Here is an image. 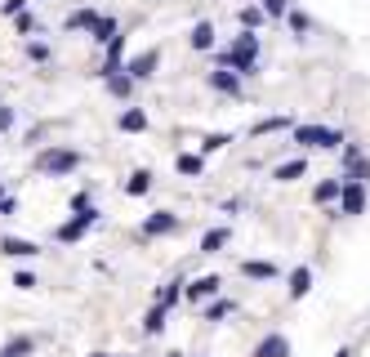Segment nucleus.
Wrapping results in <instances>:
<instances>
[{
    "label": "nucleus",
    "mask_w": 370,
    "mask_h": 357,
    "mask_svg": "<svg viewBox=\"0 0 370 357\" xmlns=\"http://www.w3.org/2000/svg\"><path fill=\"white\" fill-rule=\"evenodd\" d=\"M294 143L299 147H339L343 143V134L339 130H330V126H294Z\"/></svg>",
    "instance_id": "2"
},
{
    "label": "nucleus",
    "mask_w": 370,
    "mask_h": 357,
    "mask_svg": "<svg viewBox=\"0 0 370 357\" xmlns=\"http://www.w3.org/2000/svg\"><path fill=\"white\" fill-rule=\"evenodd\" d=\"M219 286H224L219 277H196L188 286V299H210V295H219Z\"/></svg>",
    "instance_id": "11"
},
{
    "label": "nucleus",
    "mask_w": 370,
    "mask_h": 357,
    "mask_svg": "<svg viewBox=\"0 0 370 357\" xmlns=\"http://www.w3.org/2000/svg\"><path fill=\"white\" fill-rule=\"evenodd\" d=\"M290 27L303 36V32H308V18H303V14H290Z\"/></svg>",
    "instance_id": "36"
},
{
    "label": "nucleus",
    "mask_w": 370,
    "mask_h": 357,
    "mask_svg": "<svg viewBox=\"0 0 370 357\" xmlns=\"http://www.w3.org/2000/svg\"><path fill=\"white\" fill-rule=\"evenodd\" d=\"M335 357H352V349H339V353H335Z\"/></svg>",
    "instance_id": "38"
},
{
    "label": "nucleus",
    "mask_w": 370,
    "mask_h": 357,
    "mask_svg": "<svg viewBox=\"0 0 370 357\" xmlns=\"http://www.w3.org/2000/svg\"><path fill=\"white\" fill-rule=\"evenodd\" d=\"M22 353H32V339H14V344L0 349V357H22Z\"/></svg>",
    "instance_id": "25"
},
{
    "label": "nucleus",
    "mask_w": 370,
    "mask_h": 357,
    "mask_svg": "<svg viewBox=\"0 0 370 357\" xmlns=\"http://www.w3.org/2000/svg\"><path fill=\"white\" fill-rule=\"evenodd\" d=\"M313 290V268H294L290 273V299H303Z\"/></svg>",
    "instance_id": "9"
},
{
    "label": "nucleus",
    "mask_w": 370,
    "mask_h": 357,
    "mask_svg": "<svg viewBox=\"0 0 370 357\" xmlns=\"http://www.w3.org/2000/svg\"><path fill=\"white\" fill-rule=\"evenodd\" d=\"M254 357H290V339H286V335H268V339H259Z\"/></svg>",
    "instance_id": "7"
},
{
    "label": "nucleus",
    "mask_w": 370,
    "mask_h": 357,
    "mask_svg": "<svg viewBox=\"0 0 370 357\" xmlns=\"http://www.w3.org/2000/svg\"><path fill=\"white\" fill-rule=\"evenodd\" d=\"M224 245H228V228H214V232H205V237H201V250H205V255L224 250Z\"/></svg>",
    "instance_id": "16"
},
{
    "label": "nucleus",
    "mask_w": 370,
    "mask_h": 357,
    "mask_svg": "<svg viewBox=\"0 0 370 357\" xmlns=\"http://www.w3.org/2000/svg\"><path fill=\"white\" fill-rule=\"evenodd\" d=\"M179 170H183V175H201V156H179Z\"/></svg>",
    "instance_id": "28"
},
{
    "label": "nucleus",
    "mask_w": 370,
    "mask_h": 357,
    "mask_svg": "<svg viewBox=\"0 0 370 357\" xmlns=\"http://www.w3.org/2000/svg\"><path fill=\"white\" fill-rule=\"evenodd\" d=\"M290 126V116H268V121H259L254 134H277V130H286Z\"/></svg>",
    "instance_id": "22"
},
{
    "label": "nucleus",
    "mask_w": 370,
    "mask_h": 357,
    "mask_svg": "<svg viewBox=\"0 0 370 357\" xmlns=\"http://www.w3.org/2000/svg\"><path fill=\"white\" fill-rule=\"evenodd\" d=\"M14 286H18V290H32V286H36V277H32V273H18V277H14Z\"/></svg>",
    "instance_id": "35"
},
{
    "label": "nucleus",
    "mask_w": 370,
    "mask_h": 357,
    "mask_svg": "<svg viewBox=\"0 0 370 357\" xmlns=\"http://www.w3.org/2000/svg\"><path fill=\"white\" fill-rule=\"evenodd\" d=\"M98 224V210H94V206H85V210L76 215V219H71V224H63V228H58V241H81L85 237V232H90Z\"/></svg>",
    "instance_id": "4"
},
{
    "label": "nucleus",
    "mask_w": 370,
    "mask_h": 357,
    "mask_svg": "<svg viewBox=\"0 0 370 357\" xmlns=\"http://www.w3.org/2000/svg\"><path fill=\"white\" fill-rule=\"evenodd\" d=\"M174 228H179V215H170V210H156L152 219H143V237H165Z\"/></svg>",
    "instance_id": "6"
},
{
    "label": "nucleus",
    "mask_w": 370,
    "mask_h": 357,
    "mask_svg": "<svg viewBox=\"0 0 370 357\" xmlns=\"http://www.w3.org/2000/svg\"><path fill=\"white\" fill-rule=\"evenodd\" d=\"M237 54H245V58H259V36H254V32H245L241 41H237Z\"/></svg>",
    "instance_id": "23"
},
{
    "label": "nucleus",
    "mask_w": 370,
    "mask_h": 357,
    "mask_svg": "<svg viewBox=\"0 0 370 357\" xmlns=\"http://www.w3.org/2000/svg\"><path fill=\"white\" fill-rule=\"evenodd\" d=\"M339 188H343V183H339V179H326V183H317V192H313V201H317V206H326V201H339Z\"/></svg>",
    "instance_id": "14"
},
{
    "label": "nucleus",
    "mask_w": 370,
    "mask_h": 357,
    "mask_svg": "<svg viewBox=\"0 0 370 357\" xmlns=\"http://www.w3.org/2000/svg\"><path fill=\"white\" fill-rule=\"evenodd\" d=\"M22 5H27V0H5V5H0V14H22Z\"/></svg>",
    "instance_id": "34"
},
{
    "label": "nucleus",
    "mask_w": 370,
    "mask_h": 357,
    "mask_svg": "<svg viewBox=\"0 0 370 357\" xmlns=\"http://www.w3.org/2000/svg\"><path fill=\"white\" fill-rule=\"evenodd\" d=\"M290 9V0H263V14H273V18H281Z\"/></svg>",
    "instance_id": "30"
},
{
    "label": "nucleus",
    "mask_w": 370,
    "mask_h": 357,
    "mask_svg": "<svg viewBox=\"0 0 370 357\" xmlns=\"http://www.w3.org/2000/svg\"><path fill=\"white\" fill-rule=\"evenodd\" d=\"M143 326H147V335H161V330H165V309H161V304L143 317Z\"/></svg>",
    "instance_id": "19"
},
{
    "label": "nucleus",
    "mask_w": 370,
    "mask_h": 357,
    "mask_svg": "<svg viewBox=\"0 0 370 357\" xmlns=\"http://www.w3.org/2000/svg\"><path fill=\"white\" fill-rule=\"evenodd\" d=\"M303 170H308V161H286V166H277V179H281V183H290V179H299Z\"/></svg>",
    "instance_id": "20"
},
{
    "label": "nucleus",
    "mask_w": 370,
    "mask_h": 357,
    "mask_svg": "<svg viewBox=\"0 0 370 357\" xmlns=\"http://www.w3.org/2000/svg\"><path fill=\"white\" fill-rule=\"evenodd\" d=\"M121 130H125V134L147 130V112H143V107H130V112H121Z\"/></svg>",
    "instance_id": "13"
},
{
    "label": "nucleus",
    "mask_w": 370,
    "mask_h": 357,
    "mask_svg": "<svg viewBox=\"0 0 370 357\" xmlns=\"http://www.w3.org/2000/svg\"><path fill=\"white\" fill-rule=\"evenodd\" d=\"M147 188H152V175H147V170H139V175H130V183H125V192H130V196H143Z\"/></svg>",
    "instance_id": "18"
},
{
    "label": "nucleus",
    "mask_w": 370,
    "mask_h": 357,
    "mask_svg": "<svg viewBox=\"0 0 370 357\" xmlns=\"http://www.w3.org/2000/svg\"><path fill=\"white\" fill-rule=\"evenodd\" d=\"M179 286H183V281H170V286L161 290V299H156V304H161V309H170V304H179Z\"/></svg>",
    "instance_id": "27"
},
{
    "label": "nucleus",
    "mask_w": 370,
    "mask_h": 357,
    "mask_svg": "<svg viewBox=\"0 0 370 357\" xmlns=\"http://www.w3.org/2000/svg\"><path fill=\"white\" fill-rule=\"evenodd\" d=\"M366 210V188L357 179H343L339 188V215H362Z\"/></svg>",
    "instance_id": "3"
},
{
    "label": "nucleus",
    "mask_w": 370,
    "mask_h": 357,
    "mask_svg": "<svg viewBox=\"0 0 370 357\" xmlns=\"http://www.w3.org/2000/svg\"><path fill=\"white\" fill-rule=\"evenodd\" d=\"M94 22H98V14H94V9H76V14H67V32H71V27L94 32Z\"/></svg>",
    "instance_id": "15"
},
{
    "label": "nucleus",
    "mask_w": 370,
    "mask_h": 357,
    "mask_svg": "<svg viewBox=\"0 0 370 357\" xmlns=\"http://www.w3.org/2000/svg\"><path fill=\"white\" fill-rule=\"evenodd\" d=\"M27 58H36V63H45V58H49V49H45V45H36V41H32V45H27Z\"/></svg>",
    "instance_id": "33"
},
{
    "label": "nucleus",
    "mask_w": 370,
    "mask_h": 357,
    "mask_svg": "<svg viewBox=\"0 0 370 357\" xmlns=\"http://www.w3.org/2000/svg\"><path fill=\"white\" fill-rule=\"evenodd\" d=\"M210 90H219V94H241V76H237V72H210Z\"/></svg>",
    "instance_id": "8"
},
{
    "label": "nucleus",
    "mask_w": 370,
    "mask_h": 357,
    "mask_svg": "<svg viewBox=\"0 0 370 357\" xmlns=\"http://www.w3.org/2000/svg\"><path fill=\"white\" fill-rule=\"evenodd\" d=\"M224 143H232V134H210V139L201 143V152H219Z\"/></svg>",
    "instance_id": "29"
},
{
    "label": "nucleus",
    "mask_w": 370,
    "mask_h": 357,
    "mask_svg": "<svg viewBox=\"0 0 370 357\" xmlns=\"http://www.w3.org/2000/svg\"><path fill=\"white\" fill-rule=\"evenodd\" d=\"M228 313H232V304L224 299V304H214V309H210V313H205V322H224V317H228Z\"/></svg>",
    "instance_id": "31"
},
{
    "label": "nucleus",
    "mask_w": 370,
    "mask_h": 357,
    "mask_svg": "<svg viewBox=\"0 0 370 357\" xmlns=\"http://www.w3.org/2000/svg\"><path fill=\"white\" fill-rule=\"evenodd\" d=\"M130 85H134V81H130V76H121V72H112V76H107V90H112L116 98H125V94H130Z\"/></svg>",
    "instance_id": "24"
},
{
    "label": "nucleus",
    "mask_w": 370,
    "mask_h": 357,
    "mask_svg": "<svg viewBox=\"0 0 370 357\" xmlns=\"http://www.w3.org/2000/svg\"><path fill=\"white\" fill-rule=\"evenodd\" d=\"M241 273H245V277H254V281H273V277H277V268H273V264H263V260H245V264H241Z\"/></svg>",
    "instance_id": "12"
},
{
    "label": "nucleus",
    "mask_w": 370,
    "mask_h": 357,
    "mask_svg": "<svg viewBox=\"0 0 370 357\" xmlns=\"http://www.w3.org/2000/svg\"><path fill=\"white\" fill-rule=\"evenodd\" d=\"M81 166V152H71V147H45L41 156H36V170H41V175H71V170Z\"/></svg>",
    "instance_id": "1"
},
{
    "label": "nucleus",
    "mask_w": 370,
    "mask_h": 357,
    "mask_svg": "<svg viewBox=\"0 0 370 357\" xmlns=\"http://www.w3.org/2000/svg\"><path fill=\"white\" fill-rule=\"evenodd\" d=\"M14 126V112H9V107H0V130H9Z\"/></svg>",
    "instance_id": "37"
},
{
    "label": "nucleus",
    "mask_w": 370,
    "mask_h": 357,
    "mask_svg": "<svg viewBox=\"0 0 370 357\" xmlns=\"http://www.w3.org/2000/svg\"><path fill=\"white\" fill-rule=\"evenodd\" d=\"M156 63H161V54H156V49H147L143 58H130V63L121 67V72H125L130 81H147V76H152V72H156Z\"/></svg>",
    "instance_id": "5"
},
{
    "label": "nucleus",
    "mask_w": 370,
    "mask_h": 357,
    "mask_svg": "<svg viewBox=\"0 0 370 357\" xmlns=\"http://www.w3.org/2000/svg\"><path fill=\"white\" fill-rule=\"evenodd\" d=\"M90 357H103V353H90Z\"/></svg>",
    "instance_id": "39"
},
{
    "label": "nucleus",
    "mask_w": 370,
    "mask_h": 357,
    "mask_svg": "<svg viewBox=\"0 0 370 357\" xmlns=\"http://www.w3.org/2000/svg\"><path fill=\"white\" fill-rule=\"evenodd\" d=\"M192 45L210 49V45H214V27H210V22H196V27H192Z\"/></svg>",
    "instance_id": "17"
},
{
    "label": "nucleus",
    "mask_w": 370,
    "mask_h": 357,
    "mask_svg": "<svg viewBox=\"0 0 370 357\" xmlns=\"http://www.w3.org/2000/svg\"><path fill=\"white\" fill-rule=\"evenodd\" d=\"M18 18V32H41V22H36L32 14H14Z\"/></svg>",
    "instance_id": "32"
},
{
    "label": "nucleus",
    "mask_w": 370,
    "mask_h": 357,
    "mask_svg": "<svg viewBox=\"0 0 370 357\" xmlns=\"http://www.w3.org/2000/svg\"><path fill=\"white\" fill-rule=\"evenodd\" d=\"M0 255H14V260H27V255H36V245H32V241H22V237H0Z\"/></svg>",
    "instance_id": "10"
},
{
    "label": "nucleus",
    "mask_w": 370,
    "mask_h": 357,
    "mask_svg": "<svg viewBox=\"0 0 370 357\" xmlns=\"http://www.w3.org/2000/svg\"><path fill=\"white\" fill-rule=\"evenodd\" d=\"M259 22H263V9H241V27L245 32H254Z\"/></svg>",
    "instance_id": "26"
},
{
    "label": "nucleus",
    "mask_w": 370,
    "mask_h": 357,
    "mask_svg": "<svg viewBox=\"0 0 370 357\" xmlns=\"http://www.w3.org/2000/svg\"><path fill=\"white\" fill-rule=\"evenodd\" d=\"M112 36H116V18H98V22H94V41H103V45H107Z\"/></svg>",
    "instance_id": "21"
}]
</instances>
